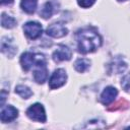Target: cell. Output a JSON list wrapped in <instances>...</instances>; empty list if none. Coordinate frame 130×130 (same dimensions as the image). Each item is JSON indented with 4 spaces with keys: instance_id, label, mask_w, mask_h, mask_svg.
I'll return each mask as SVG.
<instances>
[{
    "instance_id": "obj_1",
    "label": "cell",
    "mask_w": 130,
    "mask_h": 130,
    "mask_svg": "<svg viewBox=\"0 0 130 130\" xmlns=\"http://www.w3.org/2000/svg\"><path fill=\"white\" fill-rule=\"evenodd\" d=\"M77 49L82 54L92 53L96 51L102 45V38L98 30L91 26L83 27L77 30L76 35Z\"/></svg>"
},
{
    "instance_id": "obj_2",
    "label": "cell",
    "mask_w": 130,
    "mask_h": 130,
    "mask_svg": "<svg viewBox=\"0 0 130 130\" xmlns=\"http://www.w3.org/2000/svg\"><path fill=\"white\" fill-rule=\"evenodd\" d=\"M48 77V70L46 66V59L44 55H41L37 63L35 64L34 70V79L37 83L43 84Z\"/></svg>"
},
{
    "instance_id": "obj_3",
    "label": "cell",
    "mask_w": 130,
    "mask_h": 130,
    "mask_svg": "<svg viewBox=\"0 0 130 130\" xmlns=\"http://www.w3.org/2000/svg\"><path fill=\"white\" fill-rule=\"evenodd\" d=\"M26 115L27 117L32 120V121H37V122H42L45 123L46 122V112L45 109L43 107L42 104L36 103L34 105H31L27 110H26Z\"/></svg>"
},
{
    "instance_id": "obj_4",
    "label": "cell",
    "mask_w": 130,
    "mask_h": 130,
    "mask_svg": "<svg viewBox=\"0 0 130 130\" xmlns=\"http://www.w3.org/2000/svg\"><path fill=\"white\" fill-rule=\"evenodd\" d=\"M66 80H67L66 71L64 69H62V68L56 69L52 73V75H51V77L49 79V86H50L51 89L59 88V87H61L62 85L65 84Z\"/></svg>"
},
{
    "instance_id": "obj_5",
    "label": "cell",
    "mask_w": 130,
    "mask_h": 130,
    "mask_svg": "<svg viewBox=\"0 0 130 130\" xmlns=\"http://www.w3.org/2000/svg\"><path fill=\"white\" fill-rule=\"evenodd\" d=\"M23 31L28 39L36 40L42 36L43 27L37 21H28L23 25Z\"/></svg>"
},
{
    "instance_id": "obj_6",
    "label": "cell",
    "mask_w": 130,
    "mask_h": 130,
    "mask_svg": "<svg viewBox=\"0 0 130 130\" xmlns=\"http://www.w3.org/2000/svg\"><path fill=\"white\" fill-rule=\"evenodd\" d=\"M42 54H35L31 52H24L21 57H20V64L21 67L24 71H28L32 66H35V64L37 63V61L39 60L40 56Z\"/></svg>"
},
{
    "instance_id": "obj_7",
    "label": "cell",
    "mask_w": 130,
    "mask_h": 130,
    "mask_svg": "<svg viewBox=\"0 0 130 130\" xmlns=\"http://www.w3.org/2000/svg\"><path fill=\"white\" fill-rule=\"evenodd\" d=\"M72 52L71 50L65 46V45H59L57 49L53 52V60L55 62H62V61H68L71 59Z\"/></svg>"
},
{
    "instance_id": "obj_8",
    "label": "cell",
    "mask_w": 130,
    "mask_h": 130,
    "mask_svg": "<svg viewBox=\"0 0 130 130\" xmlns=\"http://www.w3.org/2000/svg\"><path fill=\"white\" fill-rule=\"evenodd\" d=\"M47 35L52 38H62L65 37L68 32V29L61 22H54L50 24L46 30Z\"/></svg>"
},
{
    "instance_id": "obj_9",
    "label": "cell",
    "mask_w": 130,
    "mask_h": 130,
    "mask_svg": "<svg viewBox=\"0 0 130 130\" xmlns=\"http://www.w3.org/2000/svg\"><path fill=\"white\" fill-rule=\"evenodd\" d=\"M117 95H118V90L114 86H107L101 94V102L103 105L108 106L114 102Z\"/></svg>"
},
{
    "instance_id": "obj_10",
    "label": "cell",
    "mask_w": 130,
    "mask_h": 130,
    "mask_svg": "<svg viewBox=\"0 0 130 130\" xmlns=\"http://www.w3.org/2000/svg\"><path fill=\"white\" fill-rule=\"evenodd\" d=\"M18 116V110L16 108H14L13 106H6L4 108H2L1 111V121L3 123H7V122H11L14 119H16Z\"/></svg>"
},
{
    "instance_id": "obj_11",
    "label": "cell",
    "mask_w": 130,
    "mask_h": 130,
    "mask_svg": "<svg viewBox=\"0 0 130 130\" xmlns=\"http://www.w3.org/2000/svg\"><path fill=\"white\" fill-rule=\"evenodd\" d=\"M110 67H111V72H114V73L118 74V73L123 72L126 69L127 65L123 61V59H121V58H115L112 61V63L110 64Z\"/></svg>"
},
{
    "instance_id": "obj_12",
    "label": "cell",
    "mask_w": 130,
    "mask_h": 130,
    "mask_svg": "<svg viewBox=\"0 0 130 130\" xmlns=\"http://www.w3.org/2000/svg\"><path fill=\"white\" fill-rule=\"evenodd\" d=\"M37 5H38V0H21L20 2L21 9L28 14H31L36 11Z\"/></svg>"
},
{
    "instance_id": "obj_13",
    "label": "cell",
    "mask_w": 130,
    "mask_h": 130,
    "mask_svg": "<svg viewBox=\"0 0 130 130\" xmlns=\"http://www.w3.org/2000/svg\"><path fill=\"white\" fill-rule=\"evenodd\" d=\"M90 66V61L88 59H85V58H79L75 61L74 63V68L76 71L82 73V72H85Z\"/></svg>"
},
{
    "instance_id": "obj_14",
    "label": "cell",
    "mask_w": 130,
    "mask_h": 130,
    "mask_svg": "<svg viewBox=\"0 0 130 130\" xmlns=\"http://www.w3.org/2000/svg\"><path fill=\"white\" fill-rule=\"evenodd\" d=\"M53 12H54V8H53L52 3L51 2H46L43 5V7H42V9L40 11V15L44 19H48V18H50L52 16Z\"/></svg>"
},
{
    "instance_id": "obj_15",
    "label": "cell",
    "mask_w": 130,
    "mask_h": 130,
    "mask_svg": "<svg viewBox=\"0 0 130 130\" xmlns=\"http://www.w3.org/2000/svg\"><path fill=\"white\" fill-rule=\"evenodd\" d=\"M1 24L5 28H12L16 25V20L9 15H6L5 13H2L1 15Z\"/></svg>"
},
{
    "instance_id": "obj_16",
    "label": "cell",
    "mask_w": 130,
    "mask_h": 130,
    "mask_svg": "<svg viewBox=\"0 0 130 130\" xmlns=\"http://www.w3.org/2000/svg\"><path fill=\"white\" fill-rule=\"evenodd\" d=\"M15 92L23 99H29L32 94V91L29 89V87H27L26 85H21V84L15 87Z\"/></svg>"
},
{
    "instance_id": "obj_17",
    "label": "cell",
    "mask_w": 130,
    "mask_h": 130,
    "mask_svg": "<svg viewBox=\"0 0 130 130\" xmlns=\"http://www.w3.org/2000/svg\"><path fill=\"white\" fill-rule=\"evenodd\" d=\"M121 86L126 92H130V73H127L123 76L121 80Z\"/></svg>"
},
{
    "instance_id": "obj_18",
    "label": "cell",
    "mask_w": 130,
    "mask_h": 130,
    "mask_svg": "<svg viewBox=\"0 0 130 130\" xmlns=\"http://www.w3.org/2000/svg\"><path fill=\"white\" fill-rule=\"evenodd\" d=\"M95 0H77V3L82 8H88L94 4Z\"/></svg>"
},
{
    "instance_id": "obj_19",
    "label": "cell",
    "mask_w": 130,
    "mask_h": 130,
    "mask_svg": "<svg viewBox=\"0 0 130 130\" xmlns=\"http://www.w3.org/2000/svg\"><path fill=\"white\" fill-rule=\"evenodd\" d=\"M13 1L14 0H1V3L3 5H10V4L13 3Z\"/></svg>"
},
{
    "instance_id": "obj_20",
    "label": "cell",
    "mask_w": 130,
    "mask_h": 130,
    "mask_svg": "<svg viewBox=\"0 0 130 130\" xmlns=\"http://www.w3.org/2000/svg\"><path fill=\"white\" fill-rule=\"evenodd\" d=\"M118 1H120V2H121V1H126V0H118Z\"/></svg>"
},
{
    "instance_id": "obj_21",
    "label": "cell",
    "mask_w": 130,
    "mask_h": 130,
    "mask_svg": "<svg viewBox=\"0 0 130 130\" xmlns=\"http://www.w3.org/2000/svg\"><path fill=\"white\" fill-rule=\"evenodd\" d=\"M128 128H130V126H129V127H128Z\"/></svg>"
}]
</instances>
